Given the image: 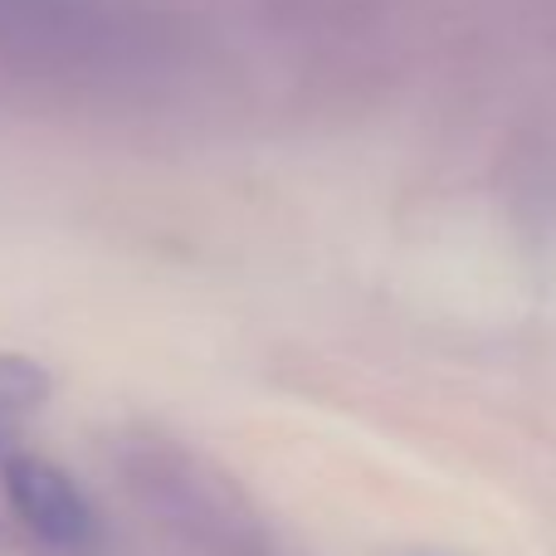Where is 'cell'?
<instances>
[{
	"instance_id": "1",
	"label": "cell",
	"mask_w": 556,
	"mask_h": 556,
	"mask_svg": "<svg viewBox=\"0 0 556 556\" xmlns=\"http://www.w3.org/2000/svg\"><path fill=\"white\" fill-rule=\"evenodd\" d=\"M0 489L5 503L29 538H39L54 552H88L98 538V518L88 508L84 489L68 479L59 464L39 459V454H10L0 464Z\"/></svg>"
},
{
	"instance_id": "2",
	"label": "cell",
	"mask_w": 556,
	"mask_h": 556,
	"mask_svg": "<svg viewBox=\"0 0 556 556\" xmlns=\"http://www.w3.org/2000/svg\"><path fill=\"white\" fill-rule=\"evenodd\" d=\"M49 395V371L29 356H0V420H15V415L45 405Z\"/></svg>"
}]
</instances>
